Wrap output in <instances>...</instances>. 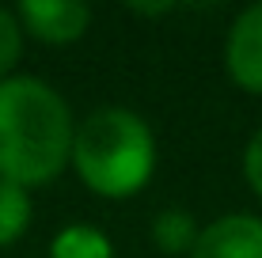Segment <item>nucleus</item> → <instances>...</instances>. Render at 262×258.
Here are the masks:
<instances>
[{"label":"nucleus","instance_id":"f257e3e1","mask_svg":"<svg viewBox=\"0 0 262 258\" xmlns=\"http://www.w3.org/2000/svg\"><path fill=\"white\" fill-rule=\"evenodd\" d=\"M76 118L65 95L42 76L0 80V179L23 190L50 186L69 167Z\"/></svg>","mask_w":262,"mask_h":258},{"label":"nucleus","instance_id":"f03ea898","mask_svg":"<svg viewBox=\"0 0 262 258\" xmlns=\"http://www.w3.org/2000/svg\"><path fill=\"white\" fill-rule=\"evenodd\" d=\"M69 167L106 201L141 194L156 171V133L129 106H99L76 122Z\"/></svg>","mask_w":262,"mask_h":258},{"label":"nucleus","instance_id":"7ed1b4c3","mask_svg":"<svg viewBox=\"0 0 262 258\" xmlns=\"http://www.w3.org/2000/svg\"><path fill=\"white\" fill-rule=\"evenodd\" d=\"M15 15L23 34L38 38L42 46H72L92 27V8L80 0H23Z\"/></svg>","mask_w":262,"mask_h":258},{"label":"nucleus","instance_id":"20e7f679","mask_svg":"<svg viewBox=\"0 0 262 258\" xmlns=\"http://www.w3.org/2000/svg\"><path fill=\"white\" fill-rule=\"evenodd\" d=\"M224 73L247 95H262V0L232 19L224 34Z\"/></svg>","mask_w":262,"mask_h":258},{"label":"nucleus","instance_id":"39448f33","mask_svg":"<svg viewBox=\"0 0 262 258\" xmlns=\"http://www.w3.org/2000/svg\"><path fill=\"white\" fill-rule=\"evenodd\" d=\"M190 258H262V217L224 213L198 232Z\"/></svg>","mask_w":262,"mask_h":258},{"label":"nucleus","instance_id":"423d86ee","mask_svg":"<svg viewBox=\"0 0 262 258\" xmlns=\"http://www.w3.org/2000/svg\"><path fill=\"white\" fill-rule=\"evenodd\" d=\"M198 232H202V224H198L194 213H186V209H164L152 220V243L167 258L190 254L194 243H198Z\"/></svg>","mask_w":262,"mask_h":258},{"label":"nucleus","instance_id":"0eeeda50","mask_svg":"<svg viewBox=\"0 0 262 258\" xmlns=\"http://www.w3.org/2000/svg\"><path fill=\"white\" fill-rule=\"evenodd\" d=\"M50 258H114V243L95 224H69L53 236Z\"/></svg>","mask_w":262,"mask_h":258},{"label":"nucleus","instance_id":"6e6552de","mask_svg":"<svg viewBox=\"0 0 262 258\" xmlns=\"http://www.w3.org/2000/svg\"><path fill=\"white\" fill-rule=\"evenodd\" d=\"M31 213H34L31 190L0 179V247L19 243L23 232L31 228Z\"/></svg>","mask_w":262,"mask_h":258},{"label":"nucleus","instance_id":"1a4fd4ad","mask_svg":"<svg viewBox=\"0 0 262 258\" xmlns=\"http://www.w3.org/2000/svg\"><path fill=\"white\" fill-rule=\"evenodd\" d=\"M23 27H19V15L15 8H4L0 4V80L15 76V65L23 57Z\"/></svg>","mask_w":262,"mask_h":258},{"label":"nucleus","instance_id":"9d476101","mask_svg":"<svg viewBox=\"0 0 262 258\" xmlns=\"http://www.w3.org/2000/svg\"><path fill=\"white\" fill-rule=\"evenodd\" d=\"M243 179L255 190V198L262 201V129H255V137L243 148Z\"/></svg>","mask_w":262,"mask_h":258}]
</instances>
